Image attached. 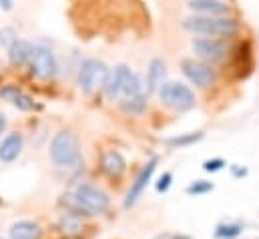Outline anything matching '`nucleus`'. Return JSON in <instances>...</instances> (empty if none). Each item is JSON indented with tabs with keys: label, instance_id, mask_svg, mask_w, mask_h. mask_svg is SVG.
Segmentation results:
<instances>
[{
	"label": "nucleus",
	"instance_id": "nucleus-1",
	"mask_svg": "<svg viewBox=\"0 0 259 239\" xmlns=\"http://www.w3.org/2000/svg\"><path fill=\"white\" fill-rule=\"evenodd\" d=\"M105 95L109 101H123L127 97L145 95V87L135 70H131L127 64H119L113 72H109V78L105 83Z\"/></svg>",
	"mask_w": 259,
	"mask_h": 239
},
{
	"label": "nucleus",
	"instance_id": "nucleus-2",
	"mask_svg": "<svg viewBox=\"0 0 259 239\" xmlns=\"http://www.w3.org/2000/svg\"><path fill=\"white\" fill-rule=\"evenodd\" d=\"M183 26L205 36H233L239 30L237 20L229 16H189L183 20Z\"/></svg>",
	"mask_w": 259,
	"mask_h": 239
},
{
	"label": "nucleus",
	"instance_id": "nucleus-3",
	"mask_svg": "<svg viewBox=\"0 0 259 239\" xmlns=\"http://www.w3.org/2000/svg\"><path fill=\"white\" fill-rule=\"evenodd\" d=\"M51 159L59 167H76L80 163V143L72 131H61L51 143Z\"/></svg>",
	"mask_w": 259,
	"mask_h": 239
},
{
	"label": "nucleus",
	"instance_id": "nucleus-4",
	"mask_svg": "<svg viewBox=\"0 0 259 239\" xmlns=\"http://www.w3.org/2000/svg\"><path fill=\"white\" fill-rule=\"evenodd\" d=\"M70 201L74 203V207L87 215H95V213H105L111 207V199L105 191L93 187V185H78L76 191L70 195Z\"/></svg>",
	"mask_w": 259,
	"mask_h": 239
},
{
	"label": "nucleus",
	"instance_id": "nucleus-5",
	"mask_svg": "<svg viewBox=\"0 0 259 239\" xmlns=\"http://www.w3.org/2000/svg\"><path fill=\"white\" fill-rule=\"evenodd\" d=\"M159 99L165 107H169L171 111H177V113H185L195 107L193 91L187 85H181L175 81H169L159 89Z\"/></svg>",
	"mask_w": 259,
	"mask_h": 239
},
{
	"label": "nucleus",
	"instance_id": "nucleus-6",
	"mask_svg": "<svg viewBox=\"0 0 259 239\" xmlns=\"http://www.w3.org/2000/svg\"><path fill=\"white\" fill-rule=\"evenodd\" d=\"M107 78H109V68H107V64L103 60H82V64L78 68V89L84 95L97 93L101 87H105Z\"/></svg>",
	"mask_w": 259,
	"mask_h": 239
},
{
	"label": "nucleus",
	"instance_id": "nucleus-7",
	"mask_svg": "<svg viewBox=\"0 0 259 239\" xmlns=\"http://www.w3.org/2000/svg\"><path fill=\"white\" fill-rule=\"evenodd\" d=\"M181 68H183L185 76H187V78H189L193 85L201 87V89L211 87V85L215 83V78H217L215 68H213L211 64H207V62H203V60L183 59V62H181Z\"/></svg>",
	"mask_w": 259,
	"mask_h": 239
},
{
	"label": "nucleus",
	"instance_id": "nucleus-8",
	"mask_svg": "<svg viewBox=\"0 0 259 239\" xmlns=\"http://www.w3.org/2000/svg\"><path fill=\"white\" fill-rule=\"evenodd\" d=\"M193 51L197 53V57L207 64L221 62L229 53L227 45L223 41H217V38H197V41H193Z\"/></svg>",
	"mask_w": 259,
	"mask_h": 239
},
{
	"label": "nucleus",
	"instance_id": "nucleus-9",
	"mask_svg": "<svg viewBox=\"0 0 259 239\" xmlns=\"http://www.w3.org/2000/svg\"><path fill=\"white\" fill-rule=\"evenodd\" d=\"M30 70L38 78H51L57 72V59L47 47H34L30 55Z\"/></svg>",
	"mask_w": 259,
	"mask_h": 239
},
{
	"label": "nucleus",
	"instance_id": "nucleus-10",
	"mask_svg": "<svg viewBox=\"0 0 259 239\" xmlns=\"http://www.w3.org/2000/svg\"><path fill=\"white\" fill-rule=\"evenodd\" d=\"M155 167H157V159H151V161L141 169V173L137 175V179H135V183L131 185L129 193H127V199H125V207H127V209L133 207V205L139 201V197H141L143 191L147 189L149 181H151L153 173H155Z\"/></svg>",
	"mask_w": 259,
	"mask_h": 239
},
{
	"label": "nucleus",
	"instance_id": "nucleus-11",
	"mask_svg": "<svg viewBox=\"0 0 259 239\" xmlns=\"http://www.w3.org/2000/svg\"><path fill=\"white\" fill-rule=\"evenodd\" d=\"M22 145H24V139H22L20 133L8 135V137L2 141V145H0V161H2V163H12V161L20 155Z\"/></svg>",
	"mask_w": 259,
	"mask_h": 239
},
{
	"label": "nucleus",
	"instance_id": "nucleus-12",
	"mask_svg": "<svg viewBox=\"0 0 259 239\" xmlns=\"http://www.w3.org/2000/svg\"><path fill=\"white\" fill-rule=\"evenodd\" d=\"M165 62L161 59H153L149 64V70H147V83H145V89L147 93H155L159 91L163 85H165Z\"/></svg>",
	"mask_w": 259,
	"mask_h": 239
},
{
	"label": "nucleus",
	"instance_id": "nucleus-13",
	"mask_svg": "<svg viewBox=\"0 0 259 239\" xmlns=\"http://www.w3.org/2000/svg\"><path fill=\"white\" fill-rule=\"evenodd\" d=\"M189 8L203 16H221L229 10V4L223 0H189Z\"/></svg>",
	"mask_w": 259,
	"mask_h": 239
},
{
	"label": "nucleus",
	"instance_id": "nucleus-14",
	"mask_svg": "<svg viewBox=\"0 0 259 239\" xmlns=\"http://www.w3.org/2000/svg\"><path fill=\"white\" fill-rule=\"evenodd\" d=\"M103 169L109 177H121L127 171V161L119 151H109L103 157Z\"/></svg>",
	"mask_w": 259,
	"mask_h": 239
},
{
	"label": "nucleus",
	"instance_id": "nucleus-15",
	"mask_svg": "<svg viewBox=\"0 0 259 239\" xmlns=\"http://www.w3.org/2000/svg\"><path fill=\"white\" fill-rule=\"evenodd\" d=\"M32 45L30 43H26V41H16L10 49H8V57H10V62L12 64H16V66H20V64H26V62H30V55H32Z\"/></svg>",
	"mask_w": 259,
	"mask_h": 239
},
{
	"label": "nucleus",
	"instance_id": "nucleus-16",
	"mask_svg": "<svg viewBox=\"0 0 259 239\" xmlns=\"http://www.w3.org/2000/svg\"><path fill=\"white\" fill-rule=\"evenodd\" d=\"M10 235H12V239H38L40 229L32 221H16L10 227Z\"/></svg>",
	"mask_w": 259,
	"mask_h": 239
},
{
	"label": "nucleus",
	"instance_id": "nucleus-17",
	"mask_svg": "<svg viewBox=\"0 0 259 239\" xmlns=\"http://www.w3.org/2000/svg\"><path fill=\"white\" fill-rule=\"evenodd\" d=\"M147 109V95H135L121 101V111L127 115H143Z\"/></svg>",
	"mask_w": 259,
	"mask_h": 239
},
{
	"label": "nucleus",
	"instance_id": "nucleus-18",
	"mask_svg": "<svg viewBox=\"0 0 259 239\" xmlns=\"http://www.w3.org/2000/svg\"><path fill=\"white\" fill-rule=\"evenodd\" d=\"M243 227L237 223H223L215 229V237L217 239H235L237 235H241Z\"/></svg>",
	"mask_w": 259,
	"mask_h": 239
},
{
	"label": "nucleus",
	"instance_id": "nucleus-19",
	"mask_svg": "<svg viewBox=\"0 0 259 239\" xmlns=\"http://www.w3.org/2000/svg\"><path fill=\"white\" fill-rule=\"evenodd\" d=\"M61 229H63L65 233H78V231H80V221H78L74 215L66 213L65 217L61 219Z\"/></svg>",
	"mask_w": 259,
	"mask_h": 239
},
{
	"label": "nucleus",
	"instance_id": "nucleus-20",
	"mask_svg": "<svg viewBox=\"0 0 259 239\" xmlns=\"http://www.w3.org/2000/svg\"><path fill=\"white\" fill-rule=\"evenodd\" d=\"M16 41H18V36H16L14 28H10V26H4V28H0V47H4V49H10V47H12Z\"/></svg>",
	"mask_w": 259,
	"mask_h": 239
},
{
	"label": "nucleus",
	"instance_id": "nucleus-21",
	"mask_svg": "<svg viewBox=\"0 0 259 239\" xmlns=\"http://www.w3.org/2000/svg\"><path fill=\"white\" fill-rule=\"evenodd\" d=\"M201 137H203V133H191V135L175 137V139H169V145H173V147H187L191 143H197Z\"/></svg>",
	"mask_w": 259,
	"mask_h": 239
},
{
	"label": "nucleus",
	"instance_id": "nucleus-22",
	"mask_svg": "<svg viewBox=\"0 0 259 239\" xmlns=\"http://www.w3.org/2000/svg\"><path fill=\"white\" fill-rule=\"evenodd\" d=\"M213 189V183L209 181H195L187 187V193L189 195H203V193H209Z\"/></svg>",
	"mask_w": 259,
	"mask_h": 239
},
{
	"label": "nucleus",
	"instance_id": "nucleus-23",
	"mask_svg": "<svg viewBox=\"0 0 259 239\" xmlns=\"http://www.w3.org/2000/svg\"><path fill=\"white\" fill-rule=\"evenodd\" d=\"M12 105H14L16 109H20V111H32V109H34V101H32L28 95H24V93H20V95L12 101Z\"/></svg>",
	"mask_w": 259,
	"mask_h": 239
},
{
	"label": "nucleus",
	"instance_id": "nucleus-24",
	"mask_svg": "<svg viewBox=\"0 0 259 239\" xmlns=\"http://www.w3.org/2000/svg\"><path fill=\"white\" fill-rule=\"evenodd\" d=\"M22 91L18 89V87H14V85H8V87H4V89H0V99H4V101H14L18 95H20Z\"/></svg>",
	"mask_w": 259,
	"mask_h": 239
},
{
	"label": "nucleus",
	"instance_id": "nucleus-25",
	"mask_svg": "<svg viewBox=\"0 0 259 239\" xmlns=\"http://www.w3.org/2000/svg\"><path fill=\"white\" fill-rule=\"evenodd\" d=\"M223 167H225V161H223V159H211V161H205V163H203V169H205V171H211V173L221 171Z\"/></svg>",
	"mask_w": 259,
	"mask_h": 239
},
{
	"label": "nucleus",
	"instance_id": "nucleus-26",
	"mask_svg": "<svg viewBox=\"0 0 259 239\" xmlns=\"http://www.w3.org/2000/svg\"><path fill=\"white\" fill-rule=\"evenodd\" d=\"M171 179H173V175H171V173H165V175L159 179V183H157V191H159V193H165V191L169 189V185H171Z\"/></svg>",
	"mask_w": 259,
	"mask_h": 239
},
{
	"label": "nucleus",
	"instance_id": "nucleus-27",
	"mask_svg": "<svg viewBox=\"0 0 259 239\" xmlns=\"http://www.w3.org/2000/svg\"><path fill=\"white\" fill-rule=\"evenodd\" d=\"M12 6H14V0H0V10L8 12V10H12Z\"/></svg>",
	"mask_w": 259,
	"mask_h": 239
},
{
	"label": "nucleus",
	"instance_id": "nucleus-28",
	"mask_svg": "<svg viewBox=\"0 0 259 239\" xmlns=\"http://www.w3.org/2000/svg\"><path fill=\"white\" fill-rule=\"evenodd\" d=\"M4 129H6V117L0 113V135L4 133Z\"/></svg>",
	"mask_w": 259,
	"mask_h": 239
},
{
	"label": "nucleus",
	"instance_id": "nucleus-29",
	"mask_svg": "<svg viewBox=\"0 0 259 239\" xmlns=\"http://www.w3.org/2000/svg\"><path fill=\"white\" fill-rule=\"evenodd\" d=\"M247 171L245 169H239V167H233V175H237V177H241V175H245Z\"/></svg>",
	"mask_w": 259,
	"mask_h": 239
},
{
	"label": "nucleus",
	"instance_id": "nucleus-30",
	"mask_svg": "<svg viewBox=\"0 0 259 239\" xmlns=\"http://www.w3.org/2000/svg\"><path fill=\"white\" fill-rule=\"evenodd\" d=\"M0 205H2V199H0Z\"/></svg>",
	"mask_w": 259,
	"mask_h": 239
},
{
	"label": "nucleus",
	"instance_id": "nucleus-31",
	"mask_svg": "<svg viewBox=\"0 0 259 239\" xmlns=\"http://www.w3.org/2000/svg\"><path fill=\"white\" fill-rule=\"evenodd\" d=\"M181 239H187V237H181Z\"/></svg>",
	"mask_w": 259,
	"mask_h": 239
}]
</instances>
